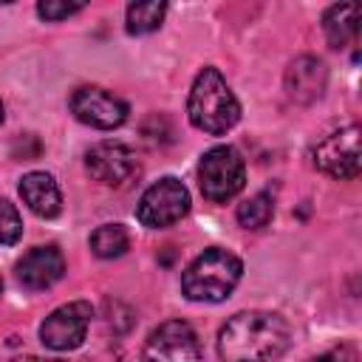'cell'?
<instances>
[{"mask_svg": "<svg viewBox=\"0 0 362 362\" xmlns=\"http://www.w3.org/2000/svg\"><path fill=\"white\" fill-rule=\"evenodd\" d=\"M288 322L272 311H238L218 331L221 362H272L288 348Z\"/></svg>", "mask_w": 362, "mask_h": 362, "instance_id": "1", "label": "cell"}, {"mask_svg": "<svg viewBox=\"0 0 362 362\" xmlns=\"http://www.w3.org/2000/svg\"><path fill=\"white\" fill-rule=\"evenodd\" d=\"M0 124H3V102H0Z\"/></svg>", "mask_w": 362, "mask_h": 362, "instance_id": "22", "label": "cell"}, {"mask_svg": "<svg viewBox=\"0 0 362 362\" xmlns=\"http://www.w3.org/2000/svg\"><path fill=\"white\" fill-rule=\"evenodd\" d=\"M20 198L40 218H57L59 209H62L59 187H57L54 175L42 173V170H34V173L20 178Z\"/></svg>", "mask_w": 362, "mask_h": 362, "instance_id": "13", "label": "cell"}, {"mask_svg": "<svg viewBox=\"0 0 362 362\" xmlns=\"http://www.w3.org/2000/svg\"><path fill=\"white\" fill-rule=\"evenodd\" d=\"M164 14H167V3H161V0L130 3L127 17H124V28H127V34H150L164 23Z\"/></svg>", "mask_w": 362, "mask_h": 362, "instance_id": "15", "label": "cell"}, {"mask_svg": "<svg viewBox=\"0 0 362 362\" xmlns=\"http://www.w3.org/2000/svg\"><path fill=\"white\" fill-rule=\"evenodd\" d=\"M85 167L93 181L107 187H124L139 175L136 153L122 141H99L85 153Z\"/></svg>", "mask_w": 362, "mask_h": 362, "instance_id": "9", "label": "cell"}, {"mask_svg": "<svg viewBox=\"0 0 362 362\" xmlns=\"http://www.w3.org/2000/svg\"><path fill=\"white\" fill-rule=\"evenodd\" d=\"M314 167L331 178L348 181L359 175V127H342L314 147Z\"/></svg>", "mask_w": 362, "mask_h": 362, "instance_id": "8", "label": "cell"}, {"mask_svg": "<svg viewBox=\"0 0 362 362\" xmlns=\"http://www.w3.org/2000/svg\"><path fill=\"white\" fill-rule=\"evenodd\" d=\"M187 212H189V189L173 175H164L156 184H150L141 192L139 206H136V218L150 229L173 226Z\"/></svg>", "mask_w": 362, "mask_h": 362, "instance_id": "5", "label": "cell"}, {"mask_svg": "<svg viewBox=\"0 0 362 362\" xmlns=\"http://www.w3.org/2000/svg\"><path fill=\"white\" fill-rule=\"evenodd\" d=\"M85 6L82 3H57V0H45V3H37V14L48 23H57V20H65L76 11H82Z\"/></svg>", "mask_w": 362, "mask_h": 362, "instance_id": "19", "label": "cell"}, {"mask_svg": "<svg viewBox=\"0 0 362 362\" xmlns=\"http://www.w3.org/2000/svg\"><path fill=\"white\" fill-rule=\"evenodd\" d=\"M0 291H3V280H0Z\"/></svg>", "mask_w": 362, "mask_h": 362, "instance_id": "23", "label": "cell"}, {"mask_svg": "<svg viewBox=\"0 0 362 362\" xmlns=\"http://www.w3.org/2000/svg\"><path fill=\"white\" fill-rule=\"evenodd\" d=\"M283 85H286V93H288L291 102L311 105V102H317L325 93L328 71H325L322 59H317V57H297L286 68Z\"/></svg>", "mask_w": 362, "mask_h": 362, "instance_id": "12", "label": "cell"}, {"mask_svg": "<svg viewBox=\"0 0 362 362\" xmlns=\"http://www.w3.org/2000/svg\"><path fill=\"white\" fill-rule=\"evenodd\" d=\"M246 184V164L240 153L229 144L209 147L198 161V187L206 201L226 204Z\"/></svg>", "mask_w": 362, "mask_h": 362, "instance_id": "4", "label": "cell"}, {"mask_svg": "<svg viewBox=\"0 0 362 362\" xmlns=\"http://www.w3.org/2000/svg\"><path fill=\"white\" fill-rule=\"evenodd\" d=\"M23 235V218L8 198H0V243L11 246Z\"/></svg>", "mask_w": 362, "mask_h": 362, "instance_id": "18", "label": "cell"}, {"mask_svg": "<svg viewBox=\"0 0 362 362\" xmlns=\"http://www.w3.org/2000/svg\"><path fill=\"white\" fill-rule=\"evenodd\" d=\"M311 362H356V351L351 345H339V348H331L328 354H322Z\"/></svg>", "mask_w": 362, "mask_h": 362, "instance_id": "20", "label": "cell"}, {"mask_svg": "<svg viewBox=\"0 0 362 362\" xmlns=\"http://www.w3.org/2000/svg\"><path fill=\"white\" fill-rule=\"evenodd\" d=\"M90 249L96 257H122L130 249V235L122 223H102L99 229H93L90 235Z\"/></svg>", "mask_w": 362, "mask_h": 362, "instance_id": "16", "label": "cell"}, {"mask_svg": "<svg viewBox=\"0 0 362 362\" xmlns=\"http://www.w3.org/2000/svg\"><path fill=\"white\" fill-rule=\"evenodd\" d=\"M274 215V198L272 192H257L252 198H246L240 206H238V223L246 226V229H260L272 221Z\"/></svg>", "mask_w": 362, "mask_h": 362, "instance_id": "17", "label": "cell"}, {"mask_svg": "<svg viewBox=\"0 0 362 362\" xmlns=\"http://www.w3.org/2000/svg\"><path fill=\"white\" fill-rule=\"evenodd\" d=\"M243 263L229 249H204L181 274V288L195 303H221L240 283Z\"/></svg>", "mask_w": 362, "mask_h": 362, "instance_id": "3", "label": "cell"}, {"mask_svg": "<svg viewBox=\"0 0 362 362\" xmlns=\"http://www.w3.org/2000/svg\"><path fill=\"white\" fill-rule=\"evenodd\" d=\"M322 31L331 48H345L356 40L359 31V6L356 3H337L322 17Z\"/></svg>", "mask_w": 362, "mask_h": 362, "instance_id": "14", "label": "cell"}, {"mask_svg": "<svg viewBox=\"0 0 362 362\" xmlns=\"http://www.w3.org/2000/svg\"><path fill=\"white\" fill-rule=\"evenodd\" d=\"M187 116L192 127L209 136H223L226 130L238 124L240 105L218 68H204L195 76L189 88V99H187Z\"/></svg>", "mask_w": 362, "mask_h": 362, "instance_id": "2", "label": "cell"}, {"mask_svg": "<svg viewBox=\"0 0 362 362\" xmlns=\"http://www.w3.org/2000/svg\"><path fill=\"white\" fill-rule=\"evenodd\" d=\"M90 317H93V308L85 300H74V303H65V305L54 308L40 325L42 345L51 348V351H74V348H79L85 334H88Z\"/></svg>", "mask_w": 362, "mask_h": 362, "instance_id": "7", "label": "cell"}, {"mask_svg": "<svg viewBox=\"0 0 362 362\" xmlns=\"http://www.w3.org/2000/svg\"><path fill=\"white\" fill-rule=\"evenodd\" d=\"M141 362H201V342L195 328L184 320L161 322L144 339Z\"/></svg>", "mask_w": 362, "mask_h": 362, "instance_id": "6", "label": "cell"}, {"mask_svg": "<svg viewBox=\"0 0 362 362\" xmlns=\"http://www.w3.org/2000/svg\"><path fill=\"white\" fill-rule=\"evenodd\" d=\"M14 272H17V280H20L28 291H40V288L54 286V283L65 274V257H62V252H59L54 243L37 246V249L25 252V255L17 260Z\"/></svg>", "mask_w": 362, "mask_h": 362, "instance_id": "11", "label": "cell"}, {"mask_svg": "<svg viewBox=\"0 0 362 362\" xmlns=\"http://www.w3.org/2000/svg\"><path fill=\"white\" fill-rule=\"evenodd\" d=\"M17 362H62V359H42V356H23Z\"/></svg>", "mask_w": 362, "mask_h": 362, "instance_id": "21", "label": "cell"}, {"mask_svg": "<svg viewBox=\"0 0 362 362\" xmlns=\"http://www.w3.org/2000/svg\"><path fill=\"white\" fill-rule=\"evenodd\" d=\"M71 113L82 122L90 124L96 130H113L119 124H124L127 119V105L113 96L105 88H76L71 93Z\"/></svg>", "mask_w": 362, "mask_h": 362, "instance_id": "10", "label": "cell"}]
</instances>
